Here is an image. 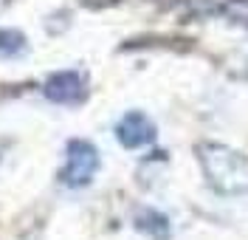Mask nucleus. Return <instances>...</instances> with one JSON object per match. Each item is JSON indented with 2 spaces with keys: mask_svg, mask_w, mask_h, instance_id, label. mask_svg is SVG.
Returning a JSON list of instances; mask_svg holds the SVG:
<instances>
[{
  "mask_svg": "<svg viewBox=\"0 0 248 240\" xmlns=\"http://www.w3.org/2000/svg\"><path fill=\"white\" fill-rule=\"evenodd\" d=\"M198 159L209 184L223 195L248 192V159L226 144H198Z\"/></svg>",
  "mask_w": 248,
  "mask_h": 240,
  "instance_id": "obj_1",
  "label": "nucleus"
},
{
  "mask_svg": "<svg viewBox=\"0 0 248 240\" xmlns=\"http://www.w3.org/2000/svg\"><path fill=\"white\" fill-rule=\"evenodd\" d=\"M99 170V153L91 142H82L74 139L68 142V161H65V170L60 173V181L71 190H79L85 184H91L93 176Z\"/></svg>",
  "mask_w": 248,
  "mask_h": 240,
  "instance_id": "obj_2",
  "label": "nucleus"
},
{
  "mask_svg": "<svg viewBox=\"0 0 248 240\" xmlns=\"http://www.w3.org/2000/svg\"><path fill=\"white\" fill-rule=\"evenodd\" d=\"M43 94L57 105H77L85 96V80L77 71H57L43 85Z\"/></svg>",
  "mask_w": 248,
  "mask_h": 240,
  "instance_id": "obj_3",
  "label": "nucleus"
},
{
  "mask_svg": "<svg viewBox=\"0 0 248 240\" xmlns=\"http://www.w3.org/2000/svg\"><path fill=\"white\" fill-rule=\"evenodd\" d=\"M116 139L127 150H139L144 144L155 142V125L141 111H130L122 122L116 125Z\"/></svg>",
  "mask_w": 248,
  "mask_h": 240,
  "instance_id": "obj_4",
  "label": "nucleus"
},
{
  "mask_svg": "<svg viewBox=\"0 0 248 240\" xmlns=\"http://www.w3.org/2000/svg\"><path fill=\"white\" fill-rule=\"evenodd\" d=\"M136 229L150 235L153 240H170V221L155 209H141L136 215Z\"/></svg>",
  "mask_w": 248,
  "mask_h": 240,
  "instance_id": "obj_5",
  "label": "nucleus"
},
{
  "mask_svg": "<svg viewBox=\"0 0 248 240\" xmlns=\"http://www.w3.org/2000/svg\"><path fill=\"white\" fill-rule=\"evenodd\" d=\"M20 54H26V34L17 29H0V57L15 60Z\"/></svg>",
  "mask_w": 248,
  "mask_h": 240,
  "instance_id": "obj_6",
  "label": "nucleus"
},
{
  "mask_svg": "<svg viewBox=\"0 0 248 240\" xmlns=\"http://www.w3.org/2000/svg\"><path fill=\"white\" fill-rule=\"evenodd\" d=\"M226 15H232L237 23L248 26V0H229L226 3Z\"/></svg>",
  "mask_w": 248,
  "mask_h": 240,
  "instance_id": "obj_7",
  "label": "nucleus"
}]
</instances>
